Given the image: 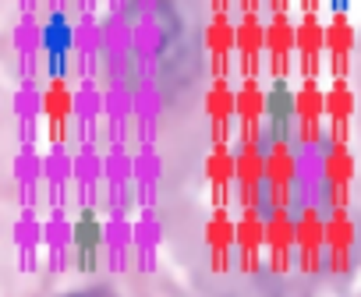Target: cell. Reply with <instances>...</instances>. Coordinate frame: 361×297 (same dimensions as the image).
I'll return each mask as SVG.
<instances>
[{
  "instance_id": "cell-1",
  "label": "cell",
  "mask_w": 361,
  "mask_h": 297,
  "mask_svg": "<svg viewBox=\"0 0 361 297\" xmlns=\"http://www.w3.org/2000/svg\"><path fill=\"white\" fill-rule=\"evenodd\" d=\"M71 237H75V251H78L82 269H92V265L99 262V255H103V223H99V216H96L92 209H85V213L78 216Z\"/></svg>"
},
{
  "instance_id": "cell-2",
  "label": "cell",
  "mask_w": 361,
  "mask_h": 297,
  "mask_svg": "<svg viewBox=\"0 0 361 297\" xmlns=\"http://www.w3.org/2000/svg\"><path fill=\"white\" fill-rule=\"evenodd\" d=\"M266 117H269V124H266L269 134L280 141L290 131V124H294V99H290L287 85H276V89L266 92Z\"/></svg>"
}]
</instances>
